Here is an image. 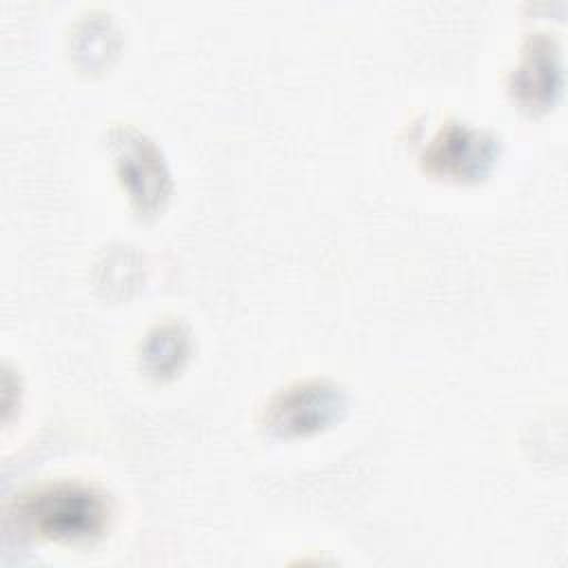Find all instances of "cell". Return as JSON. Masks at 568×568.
Segmentation results:
<instances>
[{"label": "cell", "mask_w": 568, "mask_h": 568, "mask_svg": "<svg viewBox=\"0 0 568 568\" xmlns=\"http://www.w3.org/2000/svg\"><path fill=\"white\" fill-rule=\"evenodd\" d=\"M13 515L44 539L75 544L106 530L111 504L100 488L62 479L20 495Z\"/></svg>", "instance_id": "1"}, {"label": "cell", "mask_w": 568, "mask_h": 568, "mask_svg": "<svg viewBox=\"0 0 568 568\" xmlns=\"http://www.w3.org/2000/svg\"><path fill=\"white\" fill-rule=\"evenodd\" d=\"M109 146L115 158L120 184L135 211L142 215L162 211L173 184L155 142L135 126H113L109 131Z\"/></svg>", "instance_id": "2"}, {"label": "cell", "mask_w": 568, "mask_h": 568, "mask_svg": "<svg viewBox=\"0 0 568 568\" xmlns=\"http://www.w3.org/2000/svg\"><path fill=\"white\" fill-rule=\"evenodd\" d=\"M346 410V393L326 379L295 382L273 395L264 408L262 424L268 433L293 437L315 433Z\"/></svg>", "instance_id": "3"}, {"label": "cell", "mask_w": 568, "mask_h": 568, "mask_svg": "<svg viewBox=\"0 0 568 568\" xmlns=\"http://www.w3.org/2000/svg\"><path fill=\"white\" fill-rule=\"evenodd\" d=\"M499 158V138L462 120H448L422 153L428 173L459 182L484 178Z\"/></svg>", "instance_id": "4"}, {"label": "cell", "mask_w": 568, "mask_h": 568, "mask_svg": "<svg viewBox=\"0 0 568 568\" xmlns=\"http://www.w3.org/2000/svg\"><path fill=\"white\" fill-rule=\"evenodd\" d=\"M564 87L561 49L548 33H535L526 40L521 60L508 80V91L517 104L535 111H548Z\"/></svg>", "instance_id": "5"}, {"label": "cell", "mask_w": 568, "mask_h": 568, "mask_svg": "<svg viewBox=\"0 0 568 568\" xmlns=\"http://www.w3.org/2000/svg\"><path fill=\"white\" fill-rule=\"evenodd\" d=\"M189 333L178 322L158 324L142 344V366L153 377H171L189 357Z\"/></svg>", "instance_id": "6"}]
</instances>
